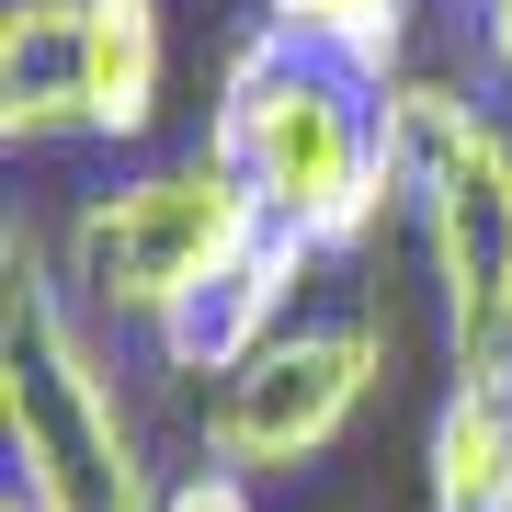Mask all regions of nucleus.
Listing matches in <instances>:
<instances>
[{"label": "nucleus", "mask_w": 512, "mask_h": 512, "mask_svg": "<svg viewBox=\"0 0 512 512\" xmlns=\"http://www.w3.org/2000/svg\"><path fill=\"white\" fill-rule=\"evenodd\" d=\"M376 387H387V330L365 308H308L239 376L205 387V456L239 478H296L376 410Z\"/></svg>", "instance_id": "5"}, {"label": "nucleus", "mask_w": 512, "mask_h": 512, "mask_svg": "<svg viewBox=\"0 0 512 512\" xmlns=\"http://www.w3.org/2000/svg\"><path fill=\"white\" fill-rule=\"evenodd\" d=\"M467 12H478V0H467Z\"/></svg>", "instance_id": "14"}, {"label": "nucleus", "mask_w": 512, "mask_h": 512, "mask_svg": "<svg viewBox=\"0 0 512 512\" xmlns=\"http://www.w3.org/2000/svg\"><path fill=\"white\" fill-rule=\"evenodd\" d=\"M92 137V0H12L0 12V148Z\"/></svg>", "instance_id": "7"}, {"label": "nucleus", "mask_w": 512, "mask_h": 512, "mask_svg": "<svg viewBox=\"0 0 512 512\" xmlns=\"http://www.w3.org/2000/svg\"><path fill=\"white\" fill-rule=\"evenodd\" d=\"M0 444L35 512H160L171 478L137 444V399L103 319L69 296L46 228H0Z\"/></svg>", "instance_id": "1"}, {"label": "nucleus", "mask_w": 512, "mask_h": 512, "mask_svg": "<svg viewBox=\"0 0 512 512\" xmlns=\"http://www.w3.org/2000/svg\"><path fill=\"white\" fill-rule=\"evenodd\" d=\"M0 512H35V501H23V490H12V501H0Z\"/></svg>", "instance_id": "13"}, {"label": "nucleus", "mask_w": 512, "mask_h": 512, "mask_svg": "<svg viewBox=\"0 0 512 512\" xmlns=\"http://www.w3.org/2000/svg\"><path fill=\"white\" fill-rule=\"evenodd\" d=\"M319 239H296V228H262L251 251L228 262V274H205L183 308H171L160 330H148V365L160 376H194V387H217L239 376L262 342H274L285 319H308V274H319Z\"/></svg>", "instance_id": "6"}, {"label": "nucleus", "mask_w": 512, "mask_h": 512, "mask_svg": "<svg viewBox=\"0 0 512 512\" xmlns=\"http://www.w3.org/2000/svg\"><path fill=\"white\" fill-rule=\"evenodd\" d=\"M376 114H387V160H399L421 262H433L456 376L512 365V126L490 103H467L456 80H421V69L387 80Z\"/></svg>", "instance_id": "3"}, {"label": "nucleus", "mask_w": 512, "mask_h": 512, "mask_svg": "<svg viewBox=\"0 0 512 512\" xmlns=\"http://www.w3.org/2000/svg\"><path fill=\"white\" fill-rule=\"evenodd\" d=\"M478 69L512 80V0H478Z\"/></svg>", "instance_id": "12"}, {"label": "nucleus", "mask_w": 512, "mask_h": 512, "mask_svg": "<svg viewBox=\"0 0 512 512\" xmlns=\"http://www.w3.org/2000/svg\"><path fill=\"white\" fill-rule=\"evenodd\" d=\"M171 103V12L160 0H92V137L137 148Z\"/></svg>", "instance_id": "9"}, {"label": "nucleus", "mask_w": 512, "mask_h": 512, "mask_svg": "<svg viewBox=\"0 0 512 512\" xmlns=\"http://www.w3.org/2000/svg\"><path fill=\"white\" fill-rule=\"evenodd\" d=\"M262 23H274L285 46H308L330 57V69H353V80H399L410 69V35H421V0H262Z\"/></svg>", "instance_id": "10"}, {"label": "nucleus", "mask_w": 512, "mask_h": 512, "mask_svg": "<svg viewBox=\"0 0 512 512\" xmlns=\"http://www.w3.org/2000/svg\"><path fill=\"white\" fill-rule=\"evenodd\" d=\"M421 512H512V365H478L421 421Z\"/></svg>", "instance_id": "8"}, {"label": "nucleus", "mask_w": 512, "mask_h": 512, "mask_svg": "<svg viewBox=\"0 0 512 512\" xmlns=\"http://www.w3.org/2000/svg\"><path fill=\"white\" fill-rule=\"evenodd\" d=\"M274 228L262 194L239 183L228 148H183V160H148V171H114L103 194H80L57 217V274L92 308L114 342H148L205 274H228L251 239Z\"/></svg>", "instance_id": "4"}, {"label": "nucleus", "mask_w": 512, "mask_h": 512, "mask_svg": "<svg viewBox=\"0 0 512 512\" xmlns=\"http://www.w3.org/2000/svg\"><path fill=\"white\" fill-rule=\"evenodd\" d=\"M160 512H262V478H239V467L205 456V467H183V478L160 490Z\"/></svg>", "instance_id": "11"}, {"label": "nucleus", "mask_w": 512, "mask_h": 512, "mask_svg": "<svg viewBox=\"0 0 512 512\" xmlns=\"http://www.w3.org/2000/svg\"><path fill=\"white\" fill-rule=\"evenodd\" d=\"M205 148H228L239 183L262 194V217L319 239L330 262L365 251V239L399 217V160H387V114L376 80L330 69V57L285 46L274 23H251L217 57V103H205Z\"/></svg>", "instance_id": "2"}]
</instances>
